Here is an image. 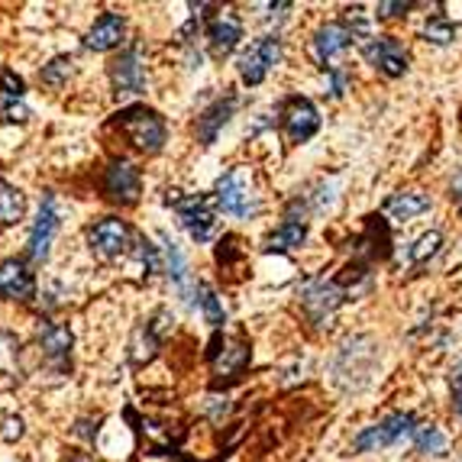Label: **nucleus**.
<instances>
[{
	"instance_id": "obj_9",
	"label": "nucleus",
	"mask_w": 462,
	"mask_h": 462,
	"mask_svg": "<svg viewBox=\"0 0 462 462\" xmlns=\"http://www.w3.org/2000/svg\"><path fill=\"white\" fill-rule=\"evenodd\" d=\"M278 62H282V39L263 36V39H255V42H249V46L239 52L236 71H239V78H243V85L255 88V85H263L265 75H269Z\"/></svg>"
},
{
	"instance_id": "obj_22",
	"label": "nucleus",
	"mask_w": 462,
	"mask_h": 462,
	"mask_svg": "<svg viewBox=\"0 0 462 462\" xmlns=\"http://www.w3.org/2000/svg\"><path fill=\"white\" fill-rule=\"evenodd\" d=\"M71 343H75V337H71V330L65 324H42L39 327V346H42V353H46L49 365H52L55 372L69 369Z\"/></svg>"
},
{
	"instance_id": "obj_23",
	"label": "nucleus",
	"mask_w": 462,
	"mask_h": 462,
	"mask_svg": "<svg viewBox=\"0 0 462 462\" xmlns=\"http://www.w3.org/2000/svg\"><path fill=\"white\" fill-rule=\"evenodd\" d=\"M430 208H433V200H430V194H424V191H401L385 200V214L394 217V220H414V217L427 214Z\"/></svg>"
},
{
	"instance_id": "obj_15",
	"label": "nucleus",
	"mask_w": 462,
	"mask_h": 462,
	"mask_svg": "<svg viewBox=\"0 0 462 462\" xmlns=\"http://www.w3.org/2000/svg\"><path fill=\"white\" fill-rule=\"evenodd\" d=\"M278 116H282V130H285V136L291 139L294 146L308 143L320 130V114H317L314 100L308 97H288L282 104V110H278Z\"/></svg>"
},
{
	"instance_id": "obj_19",
	"label": "nucleus",
	"mask_w": 462,
	"mask_h": 462,
	"mask_svg": "<svg viewBox=\"0 0 462 462\" xmlns=\"http://www.w3.org/2000/svg\"><path fill=\"white\" fill-rule=\"evenodd\" d=\"M126 42V16L124 14H100L91 23V30L85 32V46L91 52H110V49L124 46Z\"/></svg>"
},
{
	"instance_id": "obj_28",
	"label": "nucleus",
	"mask_w": 462,
	"mask_h": 462,
	"mask_svg": "<svg viewBox=\"0 0 462 462\" xmlns=\"http://www.w3.org/2000/svg\"><path fill=\"white\" fill-rule=\"evenodd\" d=\"M420 36L427 39V42H433V46H449L456 39V26L453 20H449L447 14H430L424 20V30H420Z\"/></svg>"
},
{
	"instance_id": "obj_1",
	"label": "nucleus",
	"mask_w": 462,
	"mask_h": 462,
	"mask_svg": "<svg viewBox=\"0 0 462 462\" xmlns=\"http://www.w3.org/2000/svg\"><path fill=\"white\" fill-rule=\"evenodd\" d=\"M107 126H116L133 149H139V152H146V155L162 152L165 143H169L165 116L152 107H143V104H133V107L116 110V114L107 120Z\"/></svg>"
},
{
	"instance_id": "obj_12",
	"label": "nucleus",
	"mask_w": 462,
	"mask_h": 462,
	"mask_svg": "<svg viewBox=\"0 0 462 462\" xmlns=\"http://www.w3.org/2000/svg\"><path fill=\"white\" fill-rule=\"evenodd\" d=\"M171 324H175V320H171L169 310L159 308L152 317H146V320L136 327V333H133V339H130V359H133V365L152 363L155 353L162 349L165 337L171 333Z\"/></svg>"
},
{
	"instance_id": "obj_4",
	"label": "nucleus",
	"mask_w": 462,
	"mask_h": 462,
	"mask_svg": "<svg viewBox=\"0 0 462 462\" xmlns=\"http://www.w3.org/2000/svg\"><path fill=\"white\" fill-rule=\"evenodd\" d=\"M107 75L116 97L146 94V49H143V42H130V46L120 49V55L110 62Z\"/></svg>"
},
{
	"instance_id": "obj_18",
	"label": "nucleus",
	"mask_w": 462,
	"mask_h": 462,
	"mask_svg": "<svg viewBox=\"0 0 462 462\" xmlns=\"http://www.w3.org/2000/svg\"><path fill=\"white\" fill-rule=\"evenodd\" d=\"M236 114V94H226V97H217L210 107L200 110L198 124H194V136H198L200 146H214L220 130L230 124V116Z\"/></svg>"
},
{
	"instance_id": "obj_13",
	"label": "nucleus",
	"mask_w": 462,
	"mask_h": 462,
	"mask_svg": "<svg viewBox=\"0 0 462 462\" xmlns=\"http://www.w3.org/2000/svg\"><path fill=\"white\" fill-rule=\"evenodd\" d=\"M353 42H359L356 26L349 23V20H330V23H324L314 32V59L320 62V69L330 71V69H337L333 59H337L339 52H346Z\"/></svg>"
},
{
	"instance_id": "obj_31",
	"label": "nucleus",
	"mask_w": 462,
	"mask_h": 462,
	"mask_svg": "<svg viewBox=\"0 0 462 462\" xmlns=\"http://www.w3.org/2000/svg\"><path fill=\"white\" fill-rule=\"evenodd\" d=\"M243 255H246L243 253V239L233 236V233H226V236L217 243V265H220V269H233Z\"/></svg>"
},
{
	"instance_id": "obj_7",
	"label": "nucleus",
	"mask_w": 462,
	"mask_h": 462,
	"mask_svg": "<svg viewBox=\"0 0 462 462\" xmlns=\"http://www.w3.org/2000/svg\"><path fill=\"white\" fill-rule=\"evenodd\" d=\"M88 246L97 259L114 263V259L130 253V246H136V233L120 217H100L97 224L88 226Z\"/></svg>"
},
{
	"instance_id": "obj_37",
	"label": "nucleus",
	"mask_w": 462,
	"mask_h": 462,
	"mask_svg": "<svg viewBox=\"0 0 462 462\" xmlns=\"http://www.w3.org/2000/svg\"><path fill=\"white\" fill-rule=\"evenodd\" d=\"M453 411L462 417V375L453 382Z\"/></svg>"
},
{
	"instance_id": "obj_39",
	"label": "nucleus",
	"mask_w": 462,
	"mask_h": 462,
	"mask_svg": "<svg viewBox=\"0 0 462 462\" xmlns=\"http://www.w3.org/2000/svg\"><path fill=\"white\" fill-rule=\"evenodd\" d=\"M69 462H94V459H88V456L85 453H75V456H71V459Z\"/></svg>"
},
{
	"instance_id": "obj_3",
	"label": "nucleus",
	"mask_w": 462,
	"mask_h": 462,
	"mask_svg": "<svg viewBox=\"0 0 462 462\" xmlns=\"http://www.w3.org/2000/svg\"><path fill=\"white\" fill-rule=\"evenodd\" d=\"M214 200L217 208L239 220H249V217L259 214V194H255L253 171L246 165H233L224 175L217 178L214 185Z\"/></svg>"
},
{
	"instance_id": "obj_38",
	"label": "nucleus",
	"mask_w": 462,
	"mask_h": 462,
	"mask_svg": "<svg viewBox=\"0 0 462 462\" xmlns=\"http://www.w3.org/2000/svg\"><path fill=\"white\" fill-rule=\"evenodd\" d=\"M453 200L462 208V171L456 175V181H453Z\"/></svg>"
},
{
	"instance_id": "obj_20",
	"label": "nucleus",
	"mask_w": 462,
	"mask_h": 462,
	"mask_svg": "<svg viewBox=\"0 0 462 462\" xmlns=\"http://www.w3.org/2000/svg\"><path fill=\"white\" fill-rule=\"evenodd\" d=\"M239 39H243V20L230 10H220L208 23V49L217 59L230 55L239 46Z\"/></svg>"
},
{
	"instance_id": "obj_11",
	"label": "nucleus",
	"mask_w": 462,
	"mask_h": 462,
	"mask_svg": "<svg viewBox=\"0 0 462 462\" xmlns=\"http://www.w3.org/2000/svg\"><path fill=\"white\" fill-rule=\"evenodd\" d=\"M208 363L214 365L217 385H220L224 378L226 382H236V378L249 369V363H253V349H249V343H243V339H226L217 333V337L210 339Z\"/></svg>"
},
{
	"instance_id": "obj_35",
	"label": "nucleus",
	"mask_w": 462,
	"mask_h": 462,
	"mask_svg": "<svg viewBox=\"0 0 462 462\" xmlns=\"http://www.w3.org/2000/svg\"><path fill=\"white\" fill-rule=\"evenodd\" d=\"M414 10V4H401V0H385V4H378L375 14L378 16H408Z\"/></svg>"
},
{
	"instance_id": "obj_33",
	"label": "nucleus",
	"mask_w": 462,
	"mask_h": 462,
	"mask_svg": "<svg viewBox=\"0 0 462 462\" xmlns=\"http://www.w3.org/2000/svg\"><path fill=\"white\" fill-rule=\"evenodd\" d=\"M26 81L14 69H0V100H23Z\"/></svg>"
},
{
	"instance_id": "obj_27",
	"label": "nucleus",
	"mask_w": 462,
	"mask_h": 462,
	"mask_svg": "<svg viewBox=\"0 0 462 462\" xmlns=\"http://www.w3.org/2000/svg\"><path fill=\"white\" fill-rule=\"evenodd\" d=\"M71 71H75V59H71V55H55L52 62L42 65L39 81H42L46 88H52V91H62V88L69 85Z\"/></svg>"
},
{
	"instance_id": "obj_17",
	"label": "nucleus",
	"mask_w": 462,
	"mask_h": 462,
	"mask_svg": "<svg viewBox=\"0 0 462 462\" xmlns=\"http://www.w3.org/2000/svg\"><path fill=\"white\" fill-rule=\"evenodd\" d=\"M0 298L30 304L36 298V278H32L26 259H4L0 263Z\"/></svg>"
},
{
	"instance_id": "obj_29",
	"label": "nucleus",
	"mask_w": 462,
	"mask_h": 462,
	"mask_svg": "<svg viewBox=\"0 0 462 462\" xmlns=\"http://www.w3.org/2000/svg\"><path fill=\"white\" fill-rule=\"evenodd\" d=\"M414 447H417V453L439 456L443 449H447V437H443V430H439V427H433V424L417 427V433H414Z\"/></svg>"
},
{
	"instance_id": "obj_34",
	"label": "nucleus",
	"mask_w": 462,
	"mask_h": 462,
	"mask_svg": "<svg viewBox=\"0 0 462 462\" xmlns=\"http://www.w3.org/2000/svg\"><path fill=\"white\" fill-rule=\"evenodd\" d=\"M0 120L7 124H26L30 120V107L23 100H0Z\"/></svg>"
},
{
	"instance_id": "obj_10",
	"label": "nucleus",
	"mask_w": 462,
	"mask_h": 462,
	"mask_svg": "<svg viewBox=\"0 0 462 462\" xmlns=\"http://www.w3.org/2000/svg\"><path fill=\"white\" fill-rule=\"evenodd\" d=\"M346 294L349 291L339 285V282H327V278H308L304 285H298L300 308H304V314H308L314 324H324L327 317L337 314V310L343 308Z\"/></svg>"
},
{
	"instance_id": "obj_32",
	"label": "nucleus",
	"mask_w": 462,
	"mask_h": 462,
	"mask_svg": "<svg viewBox=\"0 0 462 462\" xmlns=\"http://www.w3.org/2000/svg\"><path fill=\"white\" fill-rule=\"evenodd\" d=\"M439 246H443V236H439V230H430V233H424V236L417 239L414 246H411V263H427L430 255H437L439 253Z\"/></svg>"
},
{
	"instance_id": "obj_14",
	"label": "nucleus",
	"mask_w": 462,
	"mask_h": 462,
	"mask_svg": "<svg viewBox=\"0 0 462 462\" xmlns=\"http://www.w3.org/2000/svg\"><path fill=\"white\" fill-rule=\"evenodd\" d=\"M359 49H363L365 62L385 78H401L408 71V49L394 36H369L365 42H359Z\"/></svg>"
},
{
	"instance_id": "obj_21",
	"label": "nucleus",
	"mask_w": 462,
	"mask_h": 462,
	"mask_svg": "<svg viewBox=\"0 0 462 462\" xmlns=\"http://www.w3.org/2000/svg\"><path fill=\"white\" fill-rule=\"evenodd\" d=\"M162 255H165V272H169V282L171 288H175L181 298L188 300V304H194V298H198V282L191 278V269H188V259L185 253L178 249V243H171L169 236H162Z\"/></svg>"
},
{
	"instance_id": "obj_5",
	"label": "nucleus",
	"mask_w": 462,
	"mask_h": 462,
	"mask_svg": "<svg viewBox=\"0 0 462 462\" xmlns=\"http://www.w3.org/2000/svg\"><path fill=\"white\" fill-rule=\"evenodd\" d=\"M100 194L116 208H133V204H139V194H143V175L130 159L114 155L104 175H100Z\"/></svg>"
},
{
	"instance_id": "obj_36",
	"label": "nucleus",
	"mask_w": 462,
	"mask_h": 462,
	"mask_svg": "<svg viewBox=\"0 0 462 462\" xmlns=\"http://www.w3.org/2000/svg\"><path fill=\"white\" fill-rule=\"evenodd\" d=\"M327 75H330V94H333V97H339V94L346 91V85H349L346 71H343V69H330Z\"/></svg>"
},
{
	"instance_id": "obj_16",
	"label": "nucleus",
	"mask_w": 462,
	"mask_h": 462,
	"mask_svg": "<svg viewBox=\"0 0 462 462\" xmlns=\"http://www.w3.org/2000/svg\"><path fill=\"white\" fill-rule=\"evenodd\" d=\"M55 233H59V200H55V194H46L42 204H39L36 220H32L30 243H26V259L30 263H46Z\"/></svg>"
},
{
	"instance_id": "obj_25",
	"label": "nucleus",
	"mask_w": 462,
	"mask_h": 462,
	"mask_svg": "<svg viewBox=\"0 0 462 462\" xmlns=\"http://www.w3.org/2000/svg\"><path fill=\"white\" fill-rule=\"evenodd\" d=\"M23 214H26L23 191L0 178V224L14 226V224H20V220H23Z\"/></svg>"
},
{
	"instance_id": "obj_30",
	"label": "nucleus",
	"mask_w": 462,
	"mask_h": 462,
	"mask_svg": "<svg viewBox=\"0 0 462 462\" xmlns=\"http://www.w3.org/2000/svg\"><path fill=\"white\" fill-rule=\"evenodd\" d=\"M133 253H136L139 265L146 269V278H152L155 272L162 269V253H159V246H152V239L136 236V246H133Z\"/></svg>"
},
{
	"instance_id": "obj_8",
	"label": "nucleus",
	"mask_w": 462,
	"mask_h": 462,
	"mask_svg": "<svg viewBox=\"0 0 462 462\" xmlns=\"http://www.w3.org/2000/svg\"><path fill=\"white\" fill-rule=\"evenodd\" d=\"M414 433H417V417L411 414V411H394L385 420H378V424L356 433L353 449L356 453H378V449L394 447L398 439L414 437Z\"/></svg>"
},
{
	"instance_id": "obj_6",
	"label": "nucleus",
	"mask_w": 462,
	"mask_h": 462,
	"mask_svg": "<svg viewBox=\"0 0 462 462\" xmlns=\"http://www.w3.org/2000/svg\"><path fill=\"white\" fill-rule=\"evenodd\" d=\"M175 208L178 224L185 226L194 243H210L217 233V200L208 194H188V198H169Z\"/></svg>"
},
{
	"instance_id": "obj_24",
	"label": "nucleus",
	"mask_w": 462,
	"mask_h": 462,
	"mask_svg": "<svg viewBox=\"0 0 462 462\" xmlns=\"http://www.w3.org/2000/svg\"><path fill=\"white\" fill-rule=\"evenodd\" d=\"M304 243H308V224L285 217V224L265 236V253H291V249H300Z\"/></svg>"
},
{
	"instance_id": "obj_26",
	"label": "nucleus",
	"mask_w": 462,
	"mask_h": 462,
	"mask_svg": "<svg viewBox=\"0 0 462 462\" xmlns=\"http://www.w3.org/2000/svg\"><path fill=\"white\" fill-rule=\"evenodd\" d=\"M198 304H200V314L208 320L214 330L226 324V310H224V300L217 298V291L208 285V282H198Z\"/></svg>"
},
{
	"instance_id": "obj_2",
	"label": "nucleus",
	"mask_w": 462,
	"mask_h": 462,
	"mask_svg": "<svg viewBox=\"0 0 462 462\" xmlns=\"http://www.w3.org/2000/svg\"><path fill=\"white\" fill-rule=\"evenodd\" d=\"M378 365V346L372 337H353L346 339L343 346L337 349L330 363L333 382H337L343 392H359L372 382Z\"/></svg>"
}]
</instances>
